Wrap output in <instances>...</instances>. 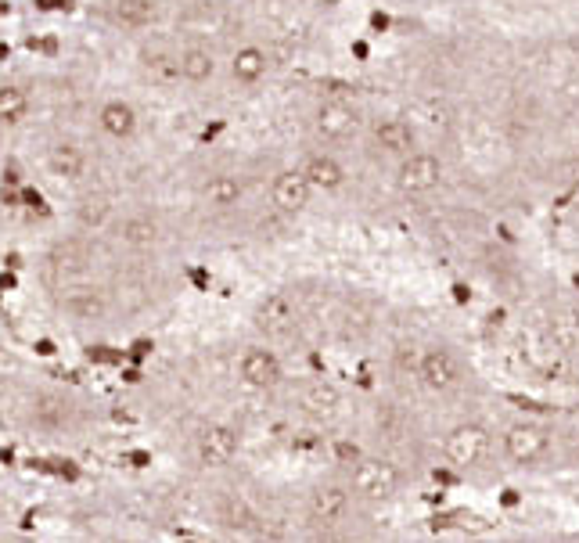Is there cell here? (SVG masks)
<instances>
[{"instance_id":"6da1fadb","label":"cell","mask_w":579,"mask_h":543,"mask_svg":"<svg viewBox=\"0 0 579 543\" xmlns=\"http://www.w3.org/2000/svg\"><path fill=\"white\" fill-rule=\"evenodd\" d=\"M497 457L508 472H547L558 468L562 457H569L562 443L558 425L536 414H522L511 418L508 425L497 428Z\"/></svg>"},{"instance_id":"7a4b0ae2","label":"cell","mask_w":579,"mask_h":543,"mask_svg":"<svg viewBox=\"0 0 579 543\" xmlns=\"http://www.w3.org/2000/svg\"><path fill=\"white\" fill-rule=\"evenodd\" d=\"M439 454H443L446 468H454L461 475H479L486 468H493V464H500L497 432L482 418H457L454 425L443 428Z\"/></svg>"},{"instance_id":"3957f363","label":"cell","mask_w":579,"mask_h":543,"mask_svg":"<svg viewBox=\"0 0 579 543\" xmlns=\"http://www.w3.org/2000/svg\"><path fill=\"white\" fill-rule=\"evenodd\" d=\"M357 508H360V497L353 493L342 468L317 479L310 486V493H306V518H310V526L324 529V533L349 526L353 515H357Z\"/></svg>"},{"instance_id":"277c9868","label":"cell","mask_w":579,"mask_h":543,"mask_svg":"<svg viewBox=\"0 0 579 543\" xmlns=\"http://www.w3.org/2000/svg\"><path fill=\"white\" fill-rule=\"evenodd\" d=\"M346 479L353 486V493L360 497V504H389L403 493V482H407V472L400 464L385 454H364L346 468Z\"/></svg>"},{"instance_id":"5b68a950","label":"cell","mask_w":579,"mask_h":543,"mask_svg":"<svg viewBox=\"0 0 579 543\" xmlns=\"http://www.w3.org/2000/svg\"><path fill=\"white\" fill-rule=\"evenodd\" d=\"M414 382L432 396H454L468 385V364L450 342H421Z\"/></svg>"},{"instance_id":"8992f818","label":"cell","mask_w":579,"mask_h":543,"mask_svg":"<svg viewBox=\"0 0 579 543\" xmlns=\"http://www.w3.org/2000/svg\"><path fill=\"white\" fill-rule=\"evenodd\" d=\"M310 130H313V137H317V144L346 148V144H353V141H364L367 119L353 101L324 98V101H317V108H313Z\"/></svg>"},{"instance_id":"52a82bcc","label":"cell","mask_w":579,"mask_h":543,"mask_svg":"<svg viewBox=\"0 0 579 543\" xmlns=\"http://www.w3.org/2000/svg\"><path fill=\"white\" fill-rule=\"evenodd\" d=\"M446 184V162L436 148L418 144L400 162H392V187L403 198H432Z\"/></svg>"},{"instance_id":"ba28073f","label":"cell","mask_w":579,"mask_h":543,"mask_svg":"<svg viewBox=\"0 0 579 543\" xmlns=\"http://www.w3.org/2000/svg\"><path fill=\"white\" fill-rule=\"evenodd\" d=\"M364 141L389 162H400L403 155H410L418 148L421 137H418V126L410 123L407 116H400V112H382V116L367 119Z\"/></svg>"},{"instance_id":"9c48e42d","label":"cell","mask_w":579,"mask_h":543,"mask_svg":"<svg viewBox=\"0 0 579 543\" xmlns=\"http://www.w3.org/2000/svg\"><path fill=\"white\" fill-rule=\"evenodd\" d=\"M267 198H270V209H274L281 220H299V216L310 213V205L317 202V187L306 180V173L299 166H285L270 177L267 187Z\"/></svg>"},{"instance_id":"30bf717a","label":"cell","mask_w":579,"mask_h":543,"mask_svg":"<svg viewBox=\"0 0 579 543\" xmlns=\"http://www.w3.org/2000/svg\"><path fill=\"white\" fill-rule=\"evenodd\" d=\"M238 382L252 392H274L288 382L285 360L270 342H256V346H245L238 357Z\"/></svg>"},{"instance_id":"8fae6325","label":"cell","mask_w":579,"mask_h":543,"mask_svg":"<svg viewBox=\"0 0 579 543\" xmlns=\"http://www.w3.org/2000/svg\"><path fill=\"white\" fill-rule=\"evenodd\" d=\"M299 170L306 173L313 187H317V195H339L349 187V170L346 162H342L339 148H328V144H317L310 152H303V159L295 162Z\"/></svg>"},{"instance_id":"7c38bea8","label":"cell","mask_w":579,"mask_h":543,"mask_svg":"<svg viewBox=\"0 0 579 543\" xmlns=\"http://www.w3.org/2000/svg\"><path fill=\"white\" fill-rule=\"evenodd\" d=\"M198 461L205 468H227L241 454V436L231 425H205L198 432Z\"/></svg>"},{"instance_id":"4fadbf2b","label":"cell","mask_w":579,"mask_h":543,"mask_svg":"<svg viewBox=\"0 0 579 543\" xmlns=\"http://www.w3.org/2000/svg\"><path fill=\"white\" fill-rule=\"evenodd\" d=\"M227 69H231V80L238 83V87H259V83L270 80V69H274V58H270V51L263 44H241L238 51L231 54V62H227Z\"/></svg>"},{"instance_id":"5bb4252c","label":"cell","mask_w":579,"mask_h":543,"mask_svg":"<svg viewBox=\"0 0 579 543\" xmlns=\"http://www.w3.org/2000/svg\"><path fill=\"white\" fill-rule=\"evenodd\" d=\"M177 72L184 83H195V87H202V83H209L216 76V54L209 51V47H184V51L177 54Z\"/></svg>"},{"instance_id":"9a60e30c","label":"cell","mask_w":579,"mask_h":543,"mask_svg":"<svg viewBox=\"0 0 579 543\" xmlns=\"http://www.w3.org/2000/svg\"><path fill=\"white\" fill-rule=\"evenodd\" d=\"M202 198L213 205V209L227 213V209H234V205L245 198V184H241V177H234V173H213V177L205 180Z\"/></svg>"},{"instance_id":"2e32d148","label":"cell","mask_w":579,"mask_h":543,"mask_svg":"<svg viewBox=\"0 0 579 543\" xmlns=\"http://www.w3.org/2000/svg\"><path fill=\"white\" fill-rule=\"evenodd\" d=\"M101 130H105L108 137H116V141H126V137H134L137 130V112L126 101H108L105 108H101Z\"/></svg>"},{"instance_id":"e0dca14e","label":"cell","mask_w":579,"mask_h":543,"mask_svg":"<svg viewBox=\"0 0 579 543\" xmlns=\"http://www.w3.org/2000/svg\"><path fill=\"white\" fill-rule=\"evenodd\" d=\"M295 324V306L288 303L285 295H270L267 303L259 306V328L267 335H285Z\"/></svg>"},{"instance_id":"ac0fdd59","label":"cell","mask_w":579,"mask_h":543,"mask_svg":"<svg viewBox=\"0 0 579 543\" xmlns=\"http://www.w3.org/2000/svg\"><path fill=\"white\" fill-rule=\"evenodd\" d=\"M299 400H303V407L310 414H335L342 407V392L331 382H324V378H313V382H306Z\"/></svg>"},{"instance_id":"d6986e66","label":"cell","mask_w":579,"mask_h":543,"mask_svg":"<svg viewBox=\"0 0 579 543\" xmlns=\"http://www.w3.org/2000/svg\"><path fill=\"white\" fill-rule=\"evenodd\" d=\"M47 162H51L54 177H62V180H80L83 177V166H87L83 152L76 148V144H69V141L54 144L51 155H47Z\"/></svg>"},{"instance_id":"ffe728a7","label":"cell","mask_w":579,"mask_h":543,"mask_svg":"<svg viewBox=\"0 0 579 543\" xmlns=\"http://www.w3.org/2000/svg\"><path fill=\"white\" fill-rule=\"evenodd\" d=\"M119 238H123V245H130V249H152L155 241H159V223H155L152 216H130V220H123V227H119Z\"/></svg>"},{"instance_id":"44dd1931","label":"cell","mask_w":579,"mask_h":543,"mask_svg":"<svg viewBox=\"0 0 579 543\" xmlns=\"http://www.w3.org/2000/svg\"><path fill=\"white\" fill-rule=\"evenodd\" d=\"M51 263L58 270H69V274H80V270H87L90 267V249L83 245V241H76V238H65V241H58L51 249Z\"/></svg>"},{"instance_id":"7402d4cb","label":"cell","mask_w":579,"mask_h":543,"mask_svg":"<svg viewBox=\"0 0 579 543\" xmlns=\"http://www.w3.org/2000/svg\"><path fill=\"white\" fill-rule=\"evenodd\" d=\"M62 306L76 321H98V317H105V299H101V292H94V288H80V292L65 295Z\"/></svg>"},{"instance_id":"603a6c76","label":"cell","mask_w":579,"mask_h":543,"mask_svg":"<svg viewBox=\"0 0 579 543\" xmlns=\"http://www.w3.org/2000/svg\"><path fill=\"white\" fill-rule=\"evenodd\" d=\"M155 4L152 0H116V22H123V26L130 29H144L155 22Z\"/></svg>"},{"instance_id":"cb8c5ba5","label":"cell","mask_w":579,"mask_h":543,"mask_svg":"<svg viewBox=\"0 0 579 543\" xmlns=\"http://www.w3.org/2000/svg\"><path fill=\"white\" fill-rule=\"evenodd\" d=\"M33 421L40 428H62L65 421H69V407H65V400H58V396H40V400L33 403Z\"/></svg>"},{"instance_id":"d4e9b609","label":"cell","mask_w":579,"mask_h":543,"mask_svg":"<svg viewBox=\"0 0 579 543\" xmlns=\"http://www.w3.org/2000/svg\"><path fill=\"white\" fill-rule=\"evenodd\" d=\"M29 112V98L22 87H0V123H18Z\"/></svg>"},{"instance_id":"484cf974","label":"cell","mask_w":579,"mask_h":543,"mask_svg":"<svg viewBox=\"0 0 579 543\" xmlns=\"http://www.w3.org/2000/svg\"><path fill=\"white\" fill-rule=\"evenodd\" d=\"M108 213H112V205L105 202V198H83V205H80V223L83 227H105V220H108Z\"/></svg>"},{"instance_id":"4316f807","label":"cell","mask_w":579,"mask_h":543,"mask_svg":"<svg viewBox=\"0 0 579 543\" xmlns=\"http://www.w3.org/2000/svg\"><path fill=\"white\" fill-rule=\"evenodd\" d=\"M569 461H572V464H576V468H579V436L572 439V446H569Z\"/></svg>"},{"instance_id":"83f0119b","label":"cell","mask_w":579,"mask_h":543,"mask_svg":"<svg viewBox=\"0 0 579 543\" xmlns=\"http://www.w3.org/2000/svg\"><path fill=\"white\" fill-rule=\"evenodd\" d=\"M40 8H69V0H40Z\"/></svg>"}]
</instances>
